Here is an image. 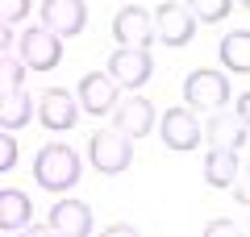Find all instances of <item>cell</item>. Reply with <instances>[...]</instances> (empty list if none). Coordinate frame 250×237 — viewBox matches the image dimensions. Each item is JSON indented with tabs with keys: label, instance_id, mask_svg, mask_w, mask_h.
<instances>
[{
	"label": "cell",
	"instance_id": "obj_11",
	"mask_svg": "<svg viewBox=\"0 0 250 237\" xmlns=\"http://www.w3.org/2000/svg\"><path fill=\"white\" fill-rule=\"evenodd\" d=\"M38 17H42V29H50L54 38H75L88 25V4L83 0H42Z\"/></svg>",
	"mask_w": 250,
	"mask_h": 237
},
{
	"label": "cell",
	"instance_id": "obj_3",
	"mask_svg": "<svg viewBox=\"0 0 250 237\" xmlns=\"http://www.w3.org/2000/svg\"><path fill=\"white\" fill-rule=\"evenodd\" d=\"M88 158H92V171H100V175H121V171L134 167V141L117 133L113 125L96 129L88 138Z\"/></svg>",
	"mask_w": 250,
	"mask_h": 237
},
{
	"label": "cell",
	"instance_id": "obj_14",
	"mask_svg": "<svg viewBox=\"0 0 250 237\" xmlns=\"http://www.w3.org/2000/svg\"><path fill=\"white\" fill-rule=\"evenodd\" d=\"M200 138H208V146H221V150L242 154V150H246V121L225 117V113H213L205 125H200Z\"/></svg>",
	"mask_w": 250,
	"mask_h": 237
},
{
	"label": "cell",
	"instance_id": "obj_19",
	"mask_svg": "<svg viewBox=\"0 0 250 237\" xmlns=\"http://www.w3.org/2000/svg\"><path fill=\"white\" fill-rule=\"evenodd\" d=\"M179 4L196 25H213V21H225L233 13V0H179Z\"/></svg>",
	"mask_w": 250,
	"mask_h": 237
},
{
	"label": "cell",
	"instance_id": "obj_9",
	"mask_svg": "<svg viewBox=\"0 0 250 237\" xmlns=\"http://www.w3.org/2000/svg\"><path fill=\"white\" fill-rule=\"evenodd\" d=\"M104 75L113 79L117 88H142L154 75V59H150V50H121V46H117V50L108 54Z\"/></svg>",
	"mask_w": 250,
	"mask_h": 237
},
{
	"label": "cell",
	"instance_id": "obj_27",
	"mask_svg": "<svg viewBox=\"0 0 250 237\" xmlns=\"http://www.w3.org/2000/svg\"><path fill=\"white\" fill-rule=\"evenodd\" d=\"M233 117H238V121H246V117H250V100H246V96L233 100Z\"/></svg>",
	"mask_w": 250,
	"mask_h": 237
},
{
	"label": "cell",
	"instance_id": "obj_8",
	"mask_svg": "<svg viewBox=\"0 0 250 237\" xmlns=\"http://www.w3.org/2000/svg\"><path fill=\"white\" fill-rule=\"evenodd\" d=\"M34 117L38 125H46L50 133H67L80 125V104H75L71 92H62V88H46L42 100L34 104Z\"/></svg>",
	"mask_w": 250,
	"mask_h": 237
},
{
	"label": "cell",
	"instance_id": "obj_20",
	"mask_svg": "<svg viewBox=\"0 0 250 237\" xmlns=\"http://www.w3.org/2000/svg\"><path fill=\"white\" fill-rule=\"evenodd\" d=\"M21 83H25V67H21V59H13V54H0V92L21 88Z\"/></svg>",
	"mask_w": 250,
	"mask_h": 237
},
{
	"label": "cell",
	"instance_id": "obj_6",
	"mask_svg": "<svg viewBox=\"0 0 250 237\" xmlns=\"http://www.w3.org/2000/svg\"><path fill=\"white\" fill-rule=\"evenodd\" d=\"M159 141L167 150H175V154H192V150L200 146V121H196V113L192 108H167V113L159 117Z\"/></svg>",
	"mask_w": 250,
	"mask_h": 237
},
{
	"label": "cell",
	"instance_id": "obj_4",
	"mask_svg": "<svg viewBox=\"0 0 250 237\" xmlns=\"http://www.w3.org/2000/svg\"><path fill=\"white\" fill-rule=\"evenodd\" d=\"M108 29H113V42L121 50H150V42H154V21L142 4H121L113 13Z\"/></svg>",
	"mask_w": 250,
	"mask_h": 237
},
{
	"label": "cell",
	"instance_id": "obj_7",
	"mask_svg": "<svg viewBox=\"0 0 250 237\" xmlns=\"http://www.w3.org/2000/svg\"><path fill=\"white\" fill-rule=\"evenodd\" d=\"M150 21H154V38L163 46H171V50H179V46H188L196 38V21L188 17V9L179 0H163L159 9L150 13Z\"/></svg>",
	"mask_w": 250,
	"mask_h": 237
},
{
	"label": "cell",
	"instance_id": "obj_28",
	"mask_svg": "<svg viewBox=\"0 0 250 237\" xmlns=\"http://www.w3.org/2000/svg\"><path fill=\"white\" fill-rule=\"evenodd\" d=\"M238 4H246V0H238Z\"/></svg>",
	"mask_w": 250,
	"mask_h": 237
},
{
	"label": "cell",
	"instance_id": "obj_23",
	"mask_svg": "<svg viewBox=\"0 0 250 237\" xmlns=\"http://www.w3.org/2000/svg\"><path fill=\"white\" fill-rule=\"evenodd\" d=\"M29 17V0H0V21L13 25V21H25Z\"/></svg>",
	"mask_w": 250,
	"mask_h": 237
},
{
	"label": "cell",
	"instance_id": "obj_26",
	"mask_svg": "<svg viewBox=\"0 0 250 237\" xmlns=\"http://www.w3.org/2000/svg\"><path fill=\"white\" fill-rule=\"evenodd\" d=\"M17 237H54V233H50L46 225H25V229L17 233Z\"/></svg>",
	"mask_w": 250,
	"mask_h": 237
},
{
	"label": "cell",
	"instance_id": "obj_24",
	"mask_svg": "<svg viewBox=\"0 0 250 237\" xmlns=\"http://www.w3.org/2000/svg\"><path fill=\"white\" fill-rule=\"evenodd\" d=\"M100 237H142L134 225H108V229H100Z\"/></svg>",
	"mask_w": 250,
	"mask_h": 237
},
{
	"label": "cell",
	"instance_id": "obj_22",
	"mask_svg": "<svg viewBox=\"0 0 250 237\" xmlns=\"http://www.w3.org/2000/svg\"><path fill=\"white\" fill-rule=\"evenodd\" d=\"M205 237H246V229H242L238 220L217 217V220H208V225H205Z\"/></svg>",
	"mask_w": 250,
	"mask_h": 237
},
{
	"label": "cell",
	"instance_id": "obj_12",
	"mask_svg": "<svg viewBox=\"0 0 250 237\" xmlns=\"http://www.w3.org/2000/svg\"><path fill=\"white\" fill-rule=\"evenodd\" d=\"M108 117H113V129L125 133L129 141L146 138V133L154 129V104H150L146 96H125V100H117Z\"/></svg>",
	"mask_w": 250,
	"mask_h": 237
},
{
	"label": "cell",
	"instance_id": "obj_10",
	"mask_svg": "<svg viewBox=\"0 0 250 237\" xmlns=\"http://www.w3.org/2000/svg\"><path fill=\"white\" fill-rule=\"evenodd\" d=\"M117 100H121V88H117L104 71H88V75H80V83H75V104H80L83 113H92V117H108Z\"/></svg>",
	"mask_w": 250,
	"mask_h": 237
},
{
	"label": "cell",
	"instance_id": "obj_16",
	"mask_svg": "<svg viewBox=\"0 0 250 237\" xmlns=\"http://www.w3.org/2000/svg\"><path fill=\"white\" fill-rule=\"evenodd\" d=\"M238 171H242V154H233V150H221V146H213L205 154V183L208 187H233L238 183Z\"/></svg>",
	"mask_w": 250,
	"mask_h": 237
},
{
	"label": "cell",
	"instance_id": "obj_15",
	"mask_svg": "<svg viewBox=\"0 0 250 237\" xmlns=\"http://www.w3.org/2000/svg\"><path fill=\"white\" fill-rule=\"evenodd\" d=\"M34 220V200L21 187H0V229L4 233H21Z\"/></svg>",
	"mask_w": 250,
	"mask_h": 237
},
{
	"label": "cell",
	"instance_id": "obj_5",
	"mask_svg": "<svg viewBox=\"0 0 250 237\" xmlns=\"http://www.w3.org/2000/svg\"><path fill=\"white\" fill-rule=\"evenodd\" d=\"M17 50H21V67L25 71H54L62 62V38H54L42 25H29L17 38Z\"/></svg>",
	"mask_w": 250,
	"mask_h": 237
},
{
	"label": "cell",
	"instance_id": "obj_21",
	"mask_svg": "<svg viewBox=\"0 0 250 237\" xmlns=\"http://www.w3.org/2000/svg\"><path fill=\"white\" fill-rule=\"evenodd\" d=\"M17 154H21V150H17V138H13V133H4V129H0V175H4V171H13V167H17Z\"/></svg>",
	"mask_w": 250,
	"mask_h": 237
},
{
	"label": "cell",
	"instance_id": "obj_18",
	"mask_svg": "<svg viewBox=\"0 0 250 237\" xmlns=\"http://www.w3.org/2000/svg\"><path fill=\"white\" fill-rule=\"evenodd\" d=\"M217 59H221L225 71L246 75L250 71V34L246 29H229V34L221 38V46H217Z\"/></svg>",
	"mask_w": 250,
	"mask_h": 237
},
{
	"label": "cell",
	"instance_id": "obj_25",
	"mask_svg": "<svg viewBox=\"0 0 250 237\" xmlns=\"http://www.w3.org/2000/svg\"><path fill=\"white\" fill-rule=\"evenodd\" d=\"M13 42H17V38H13V25H4V21H0V54H9Z\"/></svg>",
	"mask_w": 250,
	"mask_h": 237
},
{
	"label": "cell",
	"instance_id": "obj_17",
	"mask_svg": "<svg viewBox=\"0 0 250 237\" xmlns=\"http://www.w3.org/2000/svg\"><path fill=\"white\" fill-rule=\"evenodd\" d=\"M34 121V100H29L25 88H9L0 92V129L4 133H17Z\"/></svg>",
	"mask_w": 250,
	"mask_h": 237
},
{
	"label": "cell",
	"instance_id": "obj_2",
	"mask_svg": "<svg viewBox=\"0 0 250 237\" xmlns=\"http://www.w3.org/2000/svg\"><path fill=\"white\" fill-rule=\"evenodd\" d=\"M229 100H233V88H229V79H225V71H217V67H200L184 79V108H192V113L196 108L221 113Z\"/></svg>",
	"mask_w": 250,
	"mask_h": 237
},
{
	"label": "cell",
	"instance_id": "obj_13",
	"mask_svg": "<svg viewBox=\"0 0 250 237\" xmlns=\"http://www.w3.org/2000/svg\"><path fill=\"white\" fill-rule=\"evenodd\" d=\"M92 208L83 200H75V196H67V200H59L50 208V217H46V229H50L54 237H92Z\"/></svg>",
	"mask_w": 250,
	"mask_h": 237
},
{
	"label": "cell",
	"instance_id": "obj_1",
	"mask_svg": "<svg viewBox=\"0 0 250 237\" xmlns=\"http://www.w3.org/2000/svg\"><path fill=\"white\" fill-rule=\"evenodd\" d=\"M80 175H83L80 154H75L71 146H62V141H46L34 154V183L42 187V192L62 196V192H71V187L80 183Z\"/></svg>",
	"mask_w": 250,
	"mask_h": 237
}]
</instances>
